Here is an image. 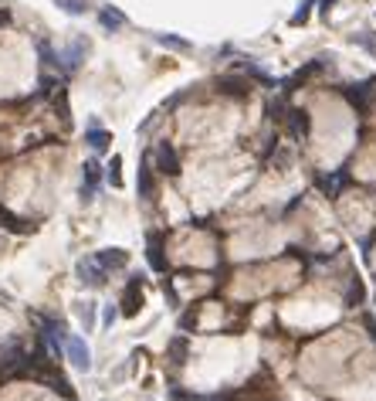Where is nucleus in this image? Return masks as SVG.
I'll return each instance as SVG.
<instances>
[{"mask_svg": "<svg viewBox=\"0 0 376 401\" xmlns=\"http://www.w3.org/2000/svg\"><path fill=\"white\" fill-rule=\"evenodd\" d=\"M152 167L166 177H176L180 174V153H176L173 143H156L152 146Z\"/></svg>", "mask_w": 376, "mask_h": 401, "instance_id": "obj_1", "label": "nucleus"}, {"mask_svg": "<svg viewBox=\"0 0 376 401\" xmlns=\"http://www.w3.org/2000/svg\"><path fill=\"white\" fill-rule=\"evenodd\" d=\"M65 354H68L72 368H75V371H81V374L92 368V354H88V344H85L81 337H75V333H65Z\"/></svg>", "mask_w": 376, "mask_h": 401, "instance_id": "obj_2", "label": "nucleus"}, {"mask_svg": "<svg viewBox=\"0 0 376 401\" xmlns=\"http://www.w3.org/2000/svg\"><path fill=\"white\" fill-rule=\"evenodd\" d=\"M75 275H78V282L85 286V289H102L105 286V268H99L95 262H78L75 266Z\"/></svg>", "mask_w": 376, "mask_h": 401, "instance_id": "obj_3", "label": "nucleus"}, {"mask_svg": "<svg viewBox=\"0 0 376 401\" xmlns=\"http://www.w3.org/2000/svg\"><path fill=\"white\" fill-rule=\"evenodd\" d=\"M92 262L99 268H105V272H116V268H125L129 252H123V248H99V252L92 255Z\"/></svg>", "mask_w": 376, "mask_h": 401, "instance_id": "obj_4", "label": "nucleus"}, {"mask_svg": "<svg viewBox=\"0 0 376 401\" xmlns=\"http://www.w3.org/2000/svg\"><path fill=\"white\" fill-rule=\"evenodd\" d=\"M143 303H146L143 282H139V275H132V282H129V289H125V296H123V313L125 317H136V313L143 310Z\"/></svg>", "mask_w": 376, "mask_h": 401, "instance_id": "obj_5", "label": "nucleus"}, {"mask_svg": "<svg viewBox=\"0 0 376 401\" xmlns=\"http://www.w3.org/2000/svg\"><path fill=\"white\" fill-rule=\"evenodd\" d=\"M214 85H217V92H221V96H234V99H244V96L251 92V82L248 79H237V75H221Z\"/></svg>", "mask_w": 376, "mask_h": 401, "instance_id": "obj_6", "label": "nucleus"}, {"mask_svg": "<svg viewBox=\"0 0 376 401\" xmlns=\"http://www.w3.org/2000/svg\"><path fill=\"white\" fill-rule=\"evenodd\" d=\"M85 181H81V201H92V194L99 190V184H102V167H99V160H85Z\"/></svg>", "mask_w": 376, "mask_h": 401, "instance_id": "obj_7", "label": "nucleus"}, {"mask_svg": "<svg viewBox=\"0 0 376 401\" xmlns=\"http://www.w3.org/2000/svg\"><path fill=\"white\" fill-rule=\"evenodd\" d=\"M41 340L48 344L51 354H58V347L65 344V323L54 320V317H45V333H41Z\"/></svg>", "mask_w": 376, "mask_h": 401, "instance_id": "obj_8", "label": "nucleus"}, {"mask_svg": "<svg viewBox=\"0 0 376 401\" xmlns=\"http://www.w3.org/2000/svg\"><path fill=\"white\" fill-rule=\"evenodd\" d=\"M146 262L152 266V272H166V255H163L159 235H150V241H146Z\"/></svg>", "mask_w": 376, "mask_h": 401, "instance_id": "obj_9", "label": "nucleus"}, {"mask_svg": "<svg viewBox=\"0 0 376 401\" xmlns=\"http://www.w3.org/2000/svg\"><path fill=\"white\" fill-rule=\"evenodd\" d=\"M285 119H288V130H292L295 139H305V136H308V112H305V109H288Z\"/></svg>", "mask_w": 376, "mask_h": 401, "instance_id": "obj_10", "label": "nucleus"}, {"mask_svg": "<svg viewBox=\"0 0 376 401\" xmlns=\"http://www.w3.org/2000/svg\"><path fill=\"white\" fill-rule=\"evenodd\" d=\"M373 85H376V79L373 82H359V85H346L343 92H346V99H350L356 109H363L366 106V96H373Z\"/></svg>", "mask_w": 376, "mask_h": 401, "instance_id": "obj_11", "label": "nucleus"}, {"mask_svg": "<svg viewBox=\"0 0 376 401\" xmlns=\"http://www.w3.org/2000/svg\"><path fill=\"white\" fill-rule=\"evenodd\" d=\"M346 184H350V170H336V174H329V177H319V188L326 190L329 197H336Z\"/></svg>", "mask_w": 376, "mask_h": 401, "instance_id": "obj_12", "label": "nucleus"}, {"mask_svg": "<svg viewBox=\"0 0 376 401\" xmlns=\"http://www.w3.org/2000/svg\"><path fill=\"white\" fill-rule=\"evenodd\" d=\"M99 27H105V31L112 34V31L125 27V14L116 10V7H99Z\"/></svg>", "mask_w": 376, "mask_h": 401, "instance_id": "obj_13", "label": "nucleus"}, {"mask_svg": "<svg viewBox=\"0 0 376 401\" xmlns=\"http://www.w3.org/2000/svg\"><path fill=\"white\" fill-rule=\"evenodd\" d=\"M85 139H88V146H92V150L105 153V150H109V143H112V133H109V130H99V126L92 123V126H88V133H85Z\"/></svg>", "mask_w": 376, "mask_h": 401, "instance_id": "obj_14", "label": "nucleus"}, {"mask_svg": "<svg viewBox=\"0 0 376 401\" xmlns=\"http://www.w3.org/2000/svg\"><path fill=\"white\" fill-rule=\"evenodd\" d=\"M319 68H322V61H308L305 68H299V72H295L292 79L285 82V92H295V89H299V85H301V82H305V79H312V75H315Z\"/></svg>", "mask_w": 376, "mask_h": 401, "instance_id": "obj_15", "label": "nucleus"}, {"mask_svg": "<svg viewBox=\"0 0 376 401\" xmlns=\"http://www.w3.org/2000/svg\"><path fill=\"white\" fill-rule=\"evenodd\" d=\"M0 225H3L7 232H34V225H27L24 218H17V214L3 211V208H0Z\"/></svg>", "mask_w": 376, "mask_h": 401, "instance_id": "obj_16", "label": "nucleus"}, {"mask_svg": "<svg viewBox=\"0 0 376 401\" xmlns=\"http://www.w3.org/2000/svg\"><path fill=\"white\" fill-rule=\"evenodd\" d=\"M54 3H58V7H61V10H65V14H85V10H88V7H92V3H88V0H54Z\"/></svg>", "mask_w": 376, "mask_h": 401, "instance_id": "obj_17", "label": "nucleus"}, {"mask_svg": "<svg viewBox=\"0 0 376 401\" xmlns=\"http://www.w3.org/2000/svg\"><path fill=\"white\" fill-rule=\"evenodd\" d=\"M159 45H166V48H173V52H190V41H183V38H170V34H152Z\"/></svg>", "mask_w": 376, "mask_h": 401, "instance_id": "obj_18", "label": "nucleus"}, {"mask_svg": "<svg viewBox=\"0 0 376 401\" xmlns=\"http://www.w3.org/2000/svg\"><path fill=\"white\" fill-rule=\"evenodd\" d=\"M105 177H109L112 188H123V160H119V157L109 160V174H105Z\"/></svg>", "mask_w": 376, "mask_h": 401, "instance_id": "obj_19", "label": "nucleus"}, {"mask_svg": "<svg viewBox=\"0 0 376 401\" xmlns=\"http://www.w3.org/2000/svg\"><path fill=\"white\" fill-rule=\"evenodd\" d=\"M139 194L143 197H150L152 194V184H150V163L143 160V167H139Z\"/></svg>", "mask_w": 376, "mask_h": 401, "instance_id": "obj_20", "label": "nucleus"}, {"mask_svg": "<svg viewBox=\"0 0 376 401\" xmlns=\"http://www.w3.org/2000/svg\"><path fill=\"white\" fill-rule=\"evenodd\" d=\"M312 7H315L312 0H301V3H299V10H295V17H292V24H295V27L305 24V21H308V14H312Z\"/></svg>", "mask_w": 376, "mask_h": 401, "instance_id": "obj_21", "label": "nucleus"}, {"mask_svg": "<svg viewBox=\"0 0 376 401\" xmlns=\"http://www.w3.org/2000/svg\"><path fill=\"white\" fill-rule=\"evenodd\" d=\"M268 112H272V119H285L288 116V109H285V103H268Z\"/></svg>", "mask_w": 376, "mask_h": 401, "instance_id": "obj_22", "label": "nucleus"}, {"mask_svg": "<svg viewBox=\"0 0 376 401\" xmlns=\"http://www.w3.org/2000/svg\"><path fill=\"white\" fill-rule=\"evenodd\" d=\"M352 41H356V45H363V48H370V52L376 54V38H366V34H352Z\"/></svg>", "mask_w": 376, "mask_h": 401, "instance_id": "obj_23", "label": "nucleus"}, {"mask_svg": "<svg viewBox=\"0 0 376 401\" xmlns=\"http://www.w3.org/2000/svg\"><path fill=\"white\" fill-rule=\"evenodd\" d=\"M81 323H85V326H88V330H92V326H95V313H92V306H88V303H85V306H81Z\"/></svg>", "mask_w": 376, "mask_h": 401, "instance_id": "obj_24", "label": "nucleus"}, {"mask_svg": "<svg viewBox=\"0 0 376 401\" xmlns=\"http://www.w3.org/2000/svg\"><path fill=\"white\" fill-rule=\"evenodd\" d=\"M112 323H116V306H105V317H102V326L109 330Z\"/></svg>", "mask_w": 376, "mask_h": 401, "instance_id": "obj_25", "label": "nucleus"}]
</instances>
